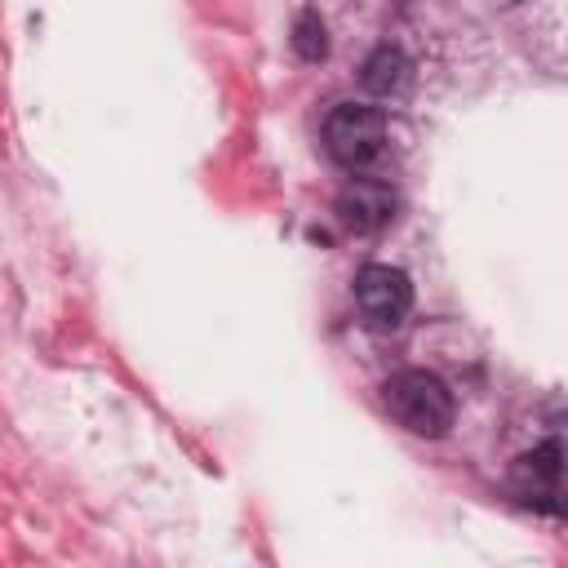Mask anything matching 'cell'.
<instances>
[{"mask_svg": "<svg viewBox=\"0 0 568 568\" xmlns=\"http://www.w3.org/2000/svg\"><path fill=\"white\" fill-rule=\"evenodd\" d=\"M408 80H413V62L399 44H377L359 67V84L373 98H399L408 89Z\"/></svg>", "mask_w": 568, "mask_h": 568, "instance_id": "6", "label": "cell"}, {"mask_svg": "<svg viewBox=\"0 0 568 568\" xmlns=\"http://www.w3.org/2000/svg\"><path fill=\"white\" fill-rule=\"evenodd\" d=\"M399 209V195L390 191V182H377V178H351L333 204L337 222L355 235H373L382 231Z\"/></svg>", "mask_w": 568, "mask_h": 568, "instance_id": "5", "label": "cell"}, {"mask_svg": "<svg viewBox=\"0 0 568 568\" xmlns=\"http://www.w3.org/2000/svg\"><path fill=\"white\" fill-rule=\"evenodd\" d=\"M510 493L546 515H564V444L546 439L515 457L510 466Z\"/></svg>", "mask_w": 568, "mask_h": 568, "instance_id": "4", "label": "cell"}, {"mask_svg": "<svg viewBox=\"0 0 568 568\" xmlns=\"http://www.w3.org/2000/svg\"><path fill=\"white\" fill-rule=\"evenodd\" d=\"M293 53L302 62H324L328 58V27H324L320 9H302L293 18Z\"/></svg>", "mask_w": 568, "mask_h": 568, "instance_id": "7", "label": "cell"}, {"mask_svg": "<svg viewBox=\"0 0 568 568\" xmlns=\"http://www.w3.org/2000/svg\"><path fill=\"white\" fill-rule=\"evenodd\" d=\"M324 151L346 173L373 169L386 151V111L373 102H337L324 120Z\"/></svg>", "mask_w": 568, "mask_h": 568, "instance_id": "2", "label": "cell"}, {"mask_svg": "<svg viewBox=\"0 0 568 568\" xmlns=\"http://www.w3.org/2000/svg\"><path fill=\"white\" fill-rule=\"evenodd\" d=\"M355 306L373 333H395L413 311V280L399 266L368 262L355 275Z\"/></svg>", "mask_w": 568, "mask_h": 568, "instance_id": "3", "label": "cell"}, {"mask_svg": "<svg viewBox=\"0 0 568 568\" xmlns=\"http://www.w3.org/2000/svg\"><path fill=\"white\" fill-rule=\"evenodd\" d=\"M382 404H386V413L404 430H413L422 439H444L453 430V422H457V395L430 368H399V373H390L382 382Z\"/></svg>", "mask_w": 568, "mask_h": 568, "instance_id": "1", "label": "cell"}]
</instances>
